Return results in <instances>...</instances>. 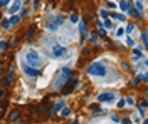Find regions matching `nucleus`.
<instances>
[{
	"mask_svg": "<svg viewBox=\"0 0 148 124\" xmlns=\"http://www.w3.org/2000/svg\"><path fill=\"white\" fill-rule=\"evenodd\" d=\"M8 3V0H0V7H5Z\"/></svg>",
	"mask_w": 148,
	"mask_h": 124,
	"instance_id": "393cba45",
	"label": "nucleus"
},
{
	"mask_svg": "<svg viewBox=\"0 0 148 124\" xmlns=\"http://www.w3.org/2000/svg\"><path fill=\"white\" fill-rule=\"evenodd\" d=\"M69 114H71V111H69V109H64V111H62V116H69Z\"/></svg>",
	"mask_w": 148,
	"mask_h": 124,
	"instance_id": "bb28decb",
	"label": "nucleus"
},
{
	"mask_svg": "<svg viewBox=\"0 0 148 124\" xmlns=\"http://www.w3.org/2000/svg\"><path fill=\"white\" fill-rule=\"evenodd\" d=\"M96 40H98V34L94 32V34H91V42H96Z\"/></svg>",
	"mask_w": 148,
	"mask_h": 124,
	"instance_id": "aec40b11",
	"label": "nucleus"
},
{
	"mask_svg": "<svg viewBox=\"0 0 148 124\" xmlns=\"http://www.w3.org/2000/svg\"><path fill=\"white\" fill-rule=\"evenodd\" d=\"M34 34H35V29H34V27H32V29H30V32H29V34H27V40H30L32 37H34Z\"/></svg>",
	"mask_w": 148,
	"mask_h": 124,
	"instance_id": "4468645a",
	"label": "nucleus"
},
{
	"mask_svg": "<svg viewBox=\"0 0 148 124\" xmlns=\"http://www.w3.org/2000/svg\"><path fill=\"white\" fill-rule=\"evenodd\" d=\"M145 111H146V102L143 101L141 106H140V112H141V116H145Z\"/></svg>",
	"mask_w": 148,
	"mask_h": 124,
	"instance_id": "f8f14e48",
	"label": "nucleus"
},
{
	"mask_svg": "<svg viewBox=\"0 0 148 124\" xmlns=\"http://www.w3.org/2000/svg\"><path fill=\"white\" fill-rule=\"evenodd\" d=\"M3 29H10V20H3Z\"/></svg>",
	"mask_w": 148,
	"mask_h": 124,
	"instance_id": "6ab92c4d",
	"label": "nucleus"
},
{
	"mask_svg": "<svg viewBox=\"0 0 148 124\" xmlns=\"http://www.w3.org/2000/svg\"><path fill=\"white\" fill-rule=\"evenodd\" d=\"M111 15H113L114 19H118V20H123V22H124V15H123V13H111Z\"/></svg>",
	"mask_w": 148,
	"mask_h": 124,
	"instance_id": "ddd939ff",
	"label": "nucleus"
},
{
	"mask_svg": "<svg viewBox=\"0 0 148 124\" xmlns=\"http://www.w3.org/2000/svg\"><path fill=\"white\" fill-rule=\"evenodd\" d=\"M133 57H135V59H141V52L135 49V52H133Z\"/></svg>",
	"mask_w": 148,
	"mask_h": 124,
	"instance_id": "dca6fc26",
	"label": "nucleus"
},
{
	"mask_svg": "<svg viewBox=\"0 0 148 124\" xmlns=\"http://www.w3.org/2000/svg\"><path fill=\"white\" fill-rule=\"evenodd\" d=\"M123 124H131V121L130 119H123Z\"/></svg>",
	"mask_w": 148,
	"mask_h": 124,
	"instance_id": "7c9ffc66",
	"label": "nucleus"
},
{
	"mask_svg": "<svg viewBox=\"0 0 148 124\" xmlns=\"http://www.w3.org/2000/svg\"><path fill=\"white\" fill-rule=\"evenodd\" d=\"M141 40H143V44L146 45V42H148V40H146V30H143V32H141Z\"/></svg>",
	"mask_w": 148,
	"mask_h": 124,
	"instance_id": "2eb2a0df",
	"label": "nucleus"
},
{
	"mask_svg": "<svg viewBox=\"0 0 148 124\" xmlns=\"http://www.w3.org/2000/svg\"><path fill=\"white\" fill-rule=\"evenodd\" d=\"M17 116H18V112H17V111H13V112L10 114V117H8V119H10V121H13V119H17Z\"/></svg>",
	"mask_w": 148,
	"mask_h": 124,
	"instance_id": "a211bd4d",
	"label": "nucleus"
},
{
	"mask_svg": "<svg viewBox=\"0 0 148 124\" xmlns=\"http://www.w3.org/2000/svg\"><path fill=\"white\" fill-rule=\"evenodd\" d=\"M123 34H124V30H123V29H118V32H116V35H118V37H121Z\"/></svg>",
	"mask_w": 148,
	"mask_h": 124,
	"instance_id": "b1692460",
	"label": "nucleus"
},
{
	"mask_svg": "<svg viewBox=\"0 0 148 124\" xmlns=\"http://www.w3.org/2000/svg\"><path fill=\"white\" fill-rule=\"evenodd\" d=\"M114 99V94L113 92H103L98 96V101L99 102H111V101Z\"/></svg>",
	"mask_w": 148,
	"mask_h": 124,
	"instance_id": "423d86ee",
	"label": "nucleus"
},
{
	"mask_svg": "<svg viewBox=\"0 0 148 124\" xmlns=\"http://www.w3.org/2000/svg\"><path fill=\"white\" fill-rule=\"evenodd\" d=\"M104 27H108V29H111V27H113V22H111V20H106V22H104Z\"/></svg>",
	"mask_w": 148,
	"mask_h": 124,
	"instance_id": "412c9836",
	"label": "nucleus"
},
{
	"mask_svg": "<svg viewBox=\"0 0 148 124\" xmlns=\"http://www.w3.org/2000/svg\"><path fill=\"white\" fill-rule=\"evenodd\" d=\"M25 61H27V66L35 67V69H39L42 66V59H40V56L35 52V50H29V52L25 54Z\"/></svg>",
	"mask_w": 148,
	"mask_h": 124,
	"instance_id": "f257e3e1",
	"label": "nucleus"
},
{
	"mask_svg": "<svg viewBox=\"0 0 148 124\" xmlns=\"http://www.w3.org/2000/svg\"><path fill=\"white\" fill-rule=\"evenodd\" d=\"M2 96H3V91H2V89H0V97H2Z\"/></svg>",
	"mask_w": 148,
	"mask_h": 124,
	"instance_id": "2f4dec72",
	"label": "nucleus"
},
{
	"mask_svg": "<svg viewBox=\"0 0 148 124\" xmlns=\"http://www.w3.org/2000/svg\"><path fill=\"white\" fill-rule=\"evenodd\" d=\"M124 104H126V101H124V99H121V101L118 102V107H124Z\"/></svg>",
	"mask_w": 148,
	"mask_h": 124,
	"instance_id": "4be33fe9",
	"label": "nucleus"
},
{
	"mask_svg": "<svg viewBox=\"0 0 148 124\" xmlns=\"http://www.w3.org/2000/svg\"><path fill=\"white\" fill-rule=\"evenodd\" d=\"M99 13H101V17H103V19H106V17H108V12H106V10H101Z\"/></svg>",
	"mask_w": 148,
	"mask_h": 124,
	"instance_id": "5701e85b",
	"label": "nucleus"
},
{
	"mask_svg": "<svg viewBox=\"0 0 148 124\" xmlns=\"http://www.w3.org/2000/svg\"><path fill=\"white\" fill-rule=\"evenodd\" d=\"M66 54H67V52H66V49H64L62 45H57V44H56L54 47H52V56H54V57H64Z\"/></svg>",
	"mask_w": 148,
	"mask_h": 124,
	"instance_id": "39448f33",
	"label": "nucleus"
},
{
	"mask_svg": "<svg viewBox=\"0 0 148 124\" xmlns=\"http://www.w3.org/2000/svg\"><path fill=\"white\" fill-rule=\"evenodd\" d=\"M20 7H22L20 0H15V2L12 3V7H10V13H15L17 10H20Z\"/></svg>",
	"mask_w": 148,
	"mask_h": 124,
	"instance_id": "1a4fd4ad",
	"label": "nucleus"
},
{
	"mask_svg": "<svg viewBox=\"0 0 148 124\" xmlns=\"http://www.w3.org/2000/svg\"><path fill=\"white\" fill-rule=\"evenodd\" d=\"M119 7H121V10H123V12H126V10H128V7H130L128 0H121V2H119Z\"/></svg>",
	"mask_w": 148,
	"mask_h": 124,
	"instance_id": "9d476101",
	"label": "nucleus"
},
{
	"mask_svg": "<svg viewBox=\"0 0 148 124\" xmlns=\"http://www.w3.org/2000/svg\"><path fill=\"white\" fill-rule=\"evenodd\" d=\"M69 76H71V71H69L67 67H62V69H61V77H59V86H57V87H61L62 84H66V82L69 81Z\"/></svg>",
	"mask_w": 148,
	"mask_h": 124,
	"instance_id": "20e7f679",
	"label": "nucleus"
},
{
	"mask_svg": "<svg viewBox=\"0 0 148 124\" xmlns=\"http://www.w3.org/2000/svg\"><path fill=\"white\" fill-rule=\"evenodd\" d=\"M128 10H130V15L131 17H140V13H138L135 8H131V7H128Z\"/></svg>",
	"mask_w": 148,
	"mask_h": 124,
	"instance_id": "9b49d317",
	"label": "nucleus"
},
{
	"mask_svg": "<svg viewBox=\"0 0 148 124\" xmlns=\"http://www.w3.org/2000/svg\"><path fill=\"white\" fill-rule=\"evenodd\" d=\"M106 67L103 66V64H99V62H94V64H91L89 67H87V74L89 76H98V77H103L106 76Z\"/></svg>",
	"mask_w": 148,
	"mask_h": 124,
	"instance_id": "f03ea898",
	"label": "nucleus"
},
{
	"mask_svg": "<svg viewBox=\"0 0 148 124\" xmlns=\"http://www.w3.org/2000/svg\"><path fill=\"white\" fill-rule=\"evenodd\" d=\"M138 2H141V0H138Z\"/></svg>",
	"mask_w": 148,
	"mask_h": 124,
	"instance_id": "473e14b6",
	"label": "nucleus"
},
{
	"mask_svg": "<svg viewBox=\"0 0 148 124\" xmlns=\"http://www.w3.org/2000/svg\"><path fill=\"white\" fill-rule=\"evenodd\" d=\"M22 67H24V72L27 76H30V77H37V76H39V71H37V69H32L30 66H27V64H24Z\"/></svg>",
	"mask_w": 148,
	"mask_h": 124,
	"instance_id": "6e6552de",
	"label": "nucleus"
},
{
	"mask_svg": "<svg viewBox=\"0 0 148 124\" xmlns=\"http://www.w3.org/2000/svg\"><path fill=\"white\" fill-rule=\"evenodd\" d=\"M79 32H81V42L86 40L87 37V25H86V20H81L79 22Z\"/></svg>",
	"mask_w": 148,
	"mask_h": 124,
	"instance_id": "0eeeda50",
	"label": "nucleus"
},
{
	"mask_svg": "<svg viewBox=\"0 0 148 124\" xmlns=\"http://www.w3.org/2000/svg\"><path fill=\"white\" fill-rule=\"evenodd\" d=\"M15 24H18V17H15V15H13L12 19H10V25H15Z\"/></svg>",
	"mask_w": 148,
	"mask_h": 124,
	"instance_id": "f3484780",
	"label": "nucleus"
},
{
	"mask_svg": "<svg viewBox=\"0 0 148 124\" xmlns=\"http://www.w3.org/2000/svg\"><path fill=\"white\" fill-rule=\"evenodd\" d=\"M62 22H64V19H62L61 15H57V17H52V19H50V20L47 22V27H49V30H56L59 25L62 24Z\"/></svg>",
	"mask_w": 148,
	"mask_h": 124,
	"instance_id": "7ed1b4c3",
	"label": "nucleus"
},
{
	"mask_svg": "<svg viewBox=\"0 0 148 124\" xmlns=\"http://www.w3.org/2000/svg\"><path fill=\"white\" fill-rule=\"evenodd\" d=\"M136 7H138V10H143V5H141V2H138V0H136Z\"/></svg>",
	"mask_w": 148,
	"mask_h": 124,
	"instance_id": "cd10ccee",
	"label": "nucleus"
},
{
	"mask_svg": "<svg viewBox=\"0 0 148 124\" xmlns=\"http://www.w3.org/2000/svg\"><path fill=\"white\" fill-rule=\"evenodd\" d=\"M133 27H135V25H133V24H130V25L126 27V32H133Z\"/></svg>",
	"mask_w": 148,
	"mask_h": 124,
	"instance_id": "a878e982",
	"label": "nucleus"
},
{
	"mask_svg": "<svg viewBox=\"0 0 148 124\" xmlns=\"http://www.w3.org/2000/svg\"><path fill=\"white\" fill-rule=\"evenodd\" d=\"M7 47V44L5 42H0V49H5Z\"/></svg>",
	"mask_w": 148,
	"mask_h": 124,
	"instance_id": "c756f323",
	"label": "nucleus"
},
{
	"mask_svg": "<svg viewBox=\"0 0 148 124\" xmlns=\"http://www.w3.org/2000/svg\"><path fill=\"white\" fill-rule=\"evenodd\" d=\"M126 44H128V45H135V42H133L131 39H128V40H126Z\"/></svg>",
	"mask_w": 148,
	"mask_h": 124,
	"instance_id": "c85d7f7f",
	"label": "nucleus"
}]
</instances>
